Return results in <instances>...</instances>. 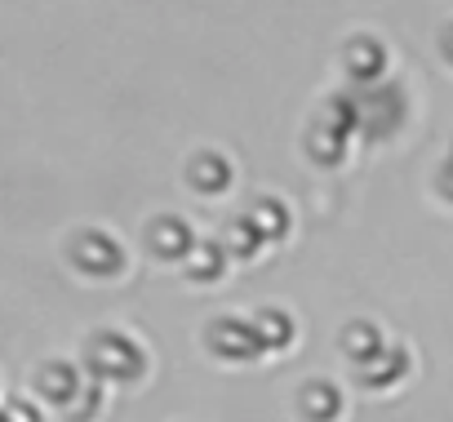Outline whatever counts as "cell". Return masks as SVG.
<instances>
[{
    "mask_svg": "<svg viewBox=\"0 0 453 422\" xmlns=\"http://www.w3.org/2000/svg\"><path fill=\"white\" fill-rule=\"evenodd\" d=\"M85 369L94 382H134L142 373V347L120 329H103L85 342Z\"/></svg>",
    "mask_w": 453,
    "mask_h": 422,
    "instance_id": "1",
    "label": "cell"
},
{
    "mask_svg": "<svg viewBox=\"0 0 453 422\" xmlns=\"http://www.w3.org/2000/svg\"><path fill=\"white\" fill-rule=\"evenodd\" d=\"M67 267L85 280H111L125 272V249L111 232L103 227H81L72 241H67Z\"/></svg>",
    "mask_w": 453,
    "mask_h": 422,
    "instance_id": "2",
    "label": "cell"
},
{
    "mask_svg": "<svg viewBox=\"0 0 453 422\" xmlns=\"http://www.w3.org/2000/svg\"><path fill=\"white\" fill-rule=\"evenodd\" d=\"M32 387H36V395L41 400H50L58 413L81 395V387H85V373L72 364V360H45L36 373H32Z\"/></svg>",
    "mask_w": 453,
    "mask_h": 422,
    "instance_id": "3",
    "label": "cell"
},
{
    "mask_svg": "<svg viewBox=\"0 0 453 422\" xmlns=\"http://www.w3.org/2000/svg\"><path fill=\"white\" fill-rule=\"evenodd\" d=\"M209 347H213L222 360H254V356L263 351L258 329L245 325V320H218V325L209 329Z\"/></svg>",
    "mask_w": 453,
    "mask_h": 422,
    "instance_id": "4",
    "label": "cell"
},
{
    "mask_svg": "<svg viewBox=\"0 0 453 422\" xmlns=\"http://www.w3.org/2000/svg\"><path fill=\"white\" fill-rule=\"evenodd\" d=\"M356 111H360V129L369 134H382V129H395L400 125V94L391 89H373V94H360L356 98Z\"/></svg>",
    "mask_w": 453,
    "mask_h": 422,
    "instance_id": "5",
    "label": "cell"
},
{
    "mask_svg": "<svg viewBox=\"0 0 453 422\" xmlns=\"http://www.w3.org/2000/svg\"><path fill=\"white\" fill-rule=\"evenodd\" d=\"M147 245L156 258H191V227L182 219H156L147 227Z\"/></svg>",
    "mask_w": 453,
    "mask_h": 422,
    "instance_id": "6",
    "label": "cell"
},
{
    "mask_svg": "<svg viewBox=\"0 0 453 422\" xmlns=\"http://www.w3.org/2000/svg\"><path fill=\"white\" fill-rule=\"evenodd\" d=\"M356 373H360V382H365L369 391H382V387H395V382L409 373V356H404L400 347H382L373 360L356 364Z\"/></svg>",
    "mask_w": 453,
    "mask_h": 422,
    "instance_id": "7",
    "label": "cell"
},
{
    "mask_svg": "<svg viewBox=\"0 0 453 422\" xmlns=\"http://www.w3.org/2000/svg\"><path fill=\"white\" fill-rule=\"evenodd\" d=\"M298 409H303L307 422H334L342 413V395H338L334 382H307L303 395H298Z\"/></svg>",
    "mask_w": 453,
    "mask_h": 422,
    "instance_id": "8",
    "label": "cell"
},
{
    "mask_svg": "<svg viewBox=\"0 0 453 422\" xmlns=\"http://www.w3.org/2000/svg\"><path fill=\"white\" fill-rule=\"evenodd\" d=\"M382 67H387V50L378 41H351L347 45V72L356 81H378Z\"/></svg>",
    "mask_w": 453,
    "mask_h": 422,
    "instance_id": "9",
    "label": "cell"
},
{
    "mask_svg": "<svg viewBox=\"0 0 453 422\" xmlns=\"http://www.w3.org/2000/svg\"><path fill=\"white\" fill-rule=\"evenodd\" d=\"M263 241H280L285 232H289V214H285V204H276V200H258L254 209H250V219H245Z\"/></svg>",
    "mask_w": 453,
    "mask_h": 422,
    "instance_id": "10",
    "label": "cell"
},
{
    "mask_svg": "<svg viewBox=\"0 0 453 422\" xmlns=\"http://www.w3.org/2000/svg\"><path fill=\"white\" fill-rule=\"evenodd\" d=\"M226 182H232V165L222 156H196L191 160V187L196 191H222Z\"/></svg>",
    "mask_w": 453,
    "mask_h": 422,
    "instance_id": "11",
    "label": "cell"
},
{
    "mask_svg": "<svg viewBox=\"0 0 453 422\" xmlns=\"http://www.w3.org/2000/svg\"><path fill=\"white\" fill-rule=\"evenodd\" d=\"M254 329H258L263 351H276V347H289V342H294V320H289L285 311H258Z\"/></svg>",
    "mask_w": 453,
    "mask_h": 422,
    "instance_id": "12",
    "label": "cell"
},
{
    "mask_svg": "<svg viewBox=\"0 0 453 422\" xmlns=\"http://www.w3.org/2000/svg\"><path fill=\"white\" fill-rule=\"evenodd\" d=\"M342 347H347V356H351L356 364H365V360H373V356L382 351V338H378L373 325H351V329L342 334Z\"/></svg>",
    "mask_w": 453,
    "mask_h": 422,
    "instance_id": "13",
    "label": "cell"
},
{
    "mask_svg": "<svg viewBox=\"0 0 453 422\" xmlns=\"http://www.w3.org/2000/svg\"><path fill=\"white\" fill-rule=\"evenodd\" d=\"M222 263H226V249L222 245H196L191 249V280H218L222 276Z\"/></svg>",
    "mask_w": 453,
    "mask_h": 422,
    "instance_id": "14",
    "label": "cell"
},
{
    "mask_svg": "<svg viewBox=\"0 0 453 422\" xmlns=\"http://www.w3.org/2000/svg\"><path fill=\"white\" fill-rule=\"evenodd\" d=\"M258 241H263V236H258V232H254L245 219H241V223H232V227H226V236H222V249H226V254H236V258H254V254H258Z\"/></svg>",
    "mask_w": 453,
    "mask_h": 422,
    "instance_id": "15",
    "label": "cell"
},
{
    "mask_svg": "<svg viewBox=\"0 0 453 422\" xmlns=\"http://www.w3.org/2000/svg\"><path fill=\"white\" fill-rule=\"evenodd\" d=\"M342 151H347V134H338V129H329V125H316V134H311V156L325 160V165H334V160H342Z\"/></svg>",
    "mask_w": 453,
    "mask_h": 422,
    "instance_id": "16",
    "label": "cell"
},
{
    "mask_svg": "<svg viewBox=\"0 0 453 422\" xmlns=\"http://www.w3.org/2000/svg\"><path fill=\"white\" fill-rule=\"evenodd\" d=\"M98 409H103V387H98V382H85L81 395L63 409V418H67V422H89Z\"/></svg>",
    "mask_w": 453,
    "mask_h": 422,
    "instance_id": "17",
    "label": "cell"
},
{
    "mask_svg": "<svg viewBox=\"0 0 453 422\" xmlns=\"http://www.w3.org/2000/svg\"><path fill=\"white\" fill-rule=\"evenodd\" d=\"M444 196H453V156H449V165H444Z\"/></svg>",
    "mask_w": 453,
    "mask_h": 422,
    "instance_id": "18",
    "label": "cell"
},
{
    "mask_svg": "<svg viewBox=\"0 0 453 422\" xmlns=\"http://www.w3.org/2000/svg\"><path fill=\"white\" fill-rule=\"evenodd\" d=\"M444 58H449V63H453V27H449V32H444Z\"/></svg>",
    "mask_w": 453,
    "mask_h": 422,
    "instance_id": "19",
    "label": "cell"
}]
</instances>
